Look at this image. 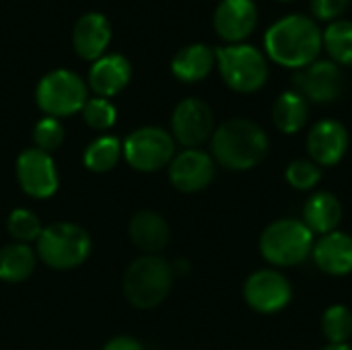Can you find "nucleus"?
Masks as SVG:
<instances>
[{"instance_id": "1", "label": "nucleus", "mask_w": 352, "mask_h": 350, "mask_svg": "<svg viewBox=\"0 0 352 350\" xmlns=\"http://www.w3.org/2000/svg\"><path fill=\"white\" fill-rule=\"evenodd\" d=\"M264 50L266 58L274 64L301 70L320 60L324 50L322 29L311 17L287 14L264 33Z\"/></svg>"}, {"instance_id": "2", "label": "nucleus", "mask_w": 352, "mask_h": 350, "mask_svg": "<svg viewBox=\"0 0 352 350\" xmlns=\"http://www.w3.org/2000/svg\"><path fill=\"white\" fill-rule=\"evenodd\" d=\"M270 149L266 130L248 120L231 118L214 128L210 138L212 159L231 171H248L260 165Z\"/></svg>"}, {"instance_id": "3", "label": "nucleus", "mask_w": 352, "mask_h": 350, "mask_svg": "<svg viewBox=\"0 0 352 350\" xmlns=\"http://www.w3.org/2000/svg\"><path fill=\"white\" fill-rule=\"evenodd\" d=\"M173 285V268L161 256H140L124 274V295L138 309L161 305Z\"/></svg>"}, {"instance_id": "4", "label": "nucleus", "mask_w": 352, "mask_h": 350, "mask_svg": "<svg viewBox=\"0 0 352 350\" xmlns=\"http://www.w3.org/2000/svg\"><path fill=\"white\" fill-rule=\"evenodd\" d=\"M35 243L39 260L54 270H72L82 266L93 248L89 233L74 223H54L43 227Z\"/></svg>"}, {"instance_id": "5", "label": "nucleus", "mask_w": 352, "mask_h": 350, "mask_svg": "<svg viewBox=\"0 0 352 350\" xmlns=\"http://www.w3.org/2000/svg\"><path fill=\"white\" fill-rule=\"evenodd\" d=\"M217 52V68L225 85L237 93H256L268 80V58L250 43L221 45Z\"/></svg>"}, {"instance_id": "6", "label": "nucleus", "mask_w": 352, "mask_h": 350, "mask_svg": "<svg viewBox=\"0 0 352 350\" xmlns=\"http://www.w3.org/2000/svg\"><path fill=\"white\" fill-rule=\"evenodd\" d=\"M314 233L303 221L280 219L268 225L260 237V252L272 266H297L311 256Z\"/></svg>"}, {"instance_id": "7", "label": "nucleus", "mask_w": 352, "mask_h": 350, "mask_svg": "<svg viewBox=\"0 0 352 350\" xmlns=\"http://www.w3.org/2000/svg\"><path fill=\"white\" fill-rule=\"evenodd\" d=\"M89 99V87L80 74L68 68H56L41 76L35 87V103L47 118H68L82 109Z\"/></svg>"}, {"instance_id": "8", "label": "nucleus", "mask_w": 352, "mask_h": 350, "mask_svg": "<svg viewBox=\"0 0 352 350\" xmlns=\"http://www.w3.org/2000/svg\"><path fill=\"white\" fill-rule=\"evenodd\" d=\"M122 149L128 165L140 173L161 171L163 167H169L175 157L173 136L159 126H142L134 130L122 142Z\"/></svg>"}, {"instance_id": "9", "label": "nucleus", "mask_w": 352, "mask_h": 350, "mask_svg": "<svg viewBox=\"0 0 352 350\" xmlns=\"http://www.w3.org/2000/svg\"><path fill=\"white\" fill-rule=\"evenodd\" d=\"M214 116L206 101L188 97L179 101L171 116V136L186 149H200L212 138Z\"/></svg>"}, {"instance_id": "10", "label": "nucleus", "mask_w": 352, "mask_h": 350, "mask_svg": "<svg viewBox=\"0 0 352 350\" xmlns=\"http://www.w3.org/2000/svg\"><path fill=\"white\" fill-rule=\"evenodd\" d=\"M16 179L21 190L37 200L52 198L58 192L60 177L50 153L39 149H27L16 159Z\"/></svg>"}, {"instance_id": "11", "label": "nucleus", "mask_w": 352, "mask_h": 350, "mask_svg": "<svg viewBox=\"0 0 352 350\" xmlns=\"http://www.w3.org/2000/svg\"><path fill=\"white\" fill-rule=\"evenodd\" d=\"M243 297L258 314H278L291 303L293 287L278 270L264 268L248 276L243 285Z\"/></svg>"}, {"instance_id": "12", "label": "nucleus", "mask_w": 352, "mask_h": 350, "mask_svg": "<svg viewBox=\"0 0 352 350\" xmlns=\"http://www.w3.org/2000/svg\"><path fill=\"white\" fill-rule=\"evenodd\" d=\"M297 93L314 103H332L344 93V74L332 60H316L314 64L297 70Z\"/></svg>"}, {"instance_id": "13", "label": "nucleus", "mask_w": 352, "mask_h": 350, "mask_svg": "<svg viewBox=\"0 0 352 350\" xmlns=\"http://www.w3.org/2000/svg\"><path fill=\"white\" fill-rule=\"evenodd\" d=\"M217 35L227 43H243L258 27L256 0H221L212 14Z\"/></svg>"}, {"instance_id": "14", "label": "nucleus", "mask_w": 352, "mask_h": 350, "mask_svg": "<svg viewBox=\"0 0 352 350\" xmlns=\"http://www.w3.org/2000/svg\"><path fill=\"white\" fill-rule=\"evenodd\" d=\"M214 177V159L200 149H186L169 163V182L184 194H194L210 186Z\"/></svg>"}, {"instance_id": "15", "label": "nucleus", "mask_w": 352, "mask_h": 350, "mask_svg": "<svg viewBox=\"0 0 352 350\" xmlns=\"http://www.w3.org/2000/svg\"><path fill=\"white\" fill-rule=\"evenodd\" d=\"M307 151L316 165H338L349 151V132L338 120H322L307 134Z\"/></svg>"}, {"instance_id": "16", "label": "nucleus", "mask_w": 352, "mask_h": 350, "mask_svg": "<svg viewBox=\"0 0 352 350\" xmlns=\"http://www.w3.org/2000/svg\"><path fill=\"white\" fill-rule=\"evenodd\" d=\"M111 35H113V29L105 14L97 10L85 12L82 17H78L72 29L74 52L82 60L95 62L101 56H105V50L111 43Z\"/></svg>"}, {"instance_id": "17", "label": "nucleus", "mask_w": 352, "mask_h": 350, "mask_svg": "<svg viewBox=\"0 0 352 350\" xmlns=\"http://www.w3.org/2000/svg\"><path fill=\"white\" fill-rule=\"evenodd\" d=\"M132 78V66L124 54H105L89 68V89L97 97L111 99L122 93Z\"/></svg>"}, {"instance_id": "18", "label": "nucleus", "mask_w": 352, "mask_h": 350, "mask_svg": "<svg viewBox=\"0 0 352 350\" xmlns=\"http://www.w3.org/2000/svg\"><path fill=\"white\" fill-rule=\"evenodd\" d=\"M316 266L330 276H346L352 272V237L332 231L322 235L311 250Z\"/></svg>"}, {"instance_id": "19", "label": "nucleus", "mask_w": 352, "mask_h": 350, "mask_svg": "<svg viewBox=\"0 0 352 350\" xmlns=\"http://www.w3.org/2000/svg\"><path fill=\"white\" fill-rule=\"evenodd\" d=\"M128 233L132 243L144 252V256H159L169 243V225L155 210H140L130 219Z\"/></svg>"}, {"instance_id": "20", "label": "nucleus", "mask_w": 352, "mask_h": 350, "mask_svg": "<svg viewBox=\"0 0 352 350\" xmlns=\"http://www.w3.org/2000/svg\"><path fill=\"white\" fill-rule=\"evenodd\" d=\"M217 66V52L206 43H190L175 52L171 72L182 83H200Z\"/></svg>"}, {"instance_id": "21", "label": "nucleus", "mask_w": 352, "mask_h": 350, "mask_svg": "<svg viewBox=\"0 0 352 350\" xmlns=\"http://www.w3.org/2000/svg\"><path fill=\"white\" fill-rule=\"evenodd\" d=\"M340 219H342V204L330 192H318L305 202L303 223L314 235L316 233L326 235V233L336 231Z\"/></svg>"}, {"instance_id": "22", "label": "nucleus", "mask_w": 352, "mask_h": 350, "mask_svg": "<svg viewBox=\"0 0 352 350\" xmlns=\"http://www.w3.org/2000/svg\"><path fill=\"white\" fill-rule=\"evenodd\" d=\"M309 105L307 99L297 91H285L272 105V122L283 134H297L307 124Z\"/></svg>"}, {"instance_id": "23", "label": "nucleus", "mask_w": 352, "mask_h": 350, "mask_svg": "<svg viewBox=\"0 0 352 350\" xmlns=\"http://www.w3.org/2000/svg\"><path fill=\"white\" fill-rule=\"evenodd\" d=\"M37 264V254L27 243H10L0 250V281L8 285L25 283Z\"/></svg>"}, {"instance_id": "24", "label": "nucleus", "mask_w": 352, "mask_h": 350, "mask_svg": "<svg viewBox=\"0 0 352 350\" xmlns=\"http://www.w3.org/2000/svg\"><path fill=\"white\" fill-rule=\"evenodd\" d=\"M124 157V149H122V140L109 134L97 136L82 155V163L89 171L93 173H107L111 171L120 159Z\"/></svg>"}, {"instance_id": "25", "label": "nucleus", "mask_w": 352, "mask_h": 350, "mask_svg": "<svg viewBox=\"0 0 352 350\" xmlns=\"http://www.w3.org/2000/svg\"><path fill=\"white\" fill-rule=\"evenodd\" d=\"M324 50L338 66H352V21L338 19L322 31Z\"/></svg>"}, {"instance_id": "26", "label": "nucleus", "mask_w": 352, "mask_h": 350, "mask_svg": "<svg viewBox=\"0 0 352 350\" xmlns=\"http://www.w3.org/2000/svg\"><path fill=\"white\" fill-rule=\"evenodd\" d=\"M322 332L330 344H346L352 336V311L344 305H332L324 311Z\"/></svg>"}, {"instance_id": "27", "label": "nucleus", "mask_w": 352, "mask_h": 350, "mask_svg": "<svg viewBox=\"0 0 352 350\" xmlns=\"http://www.w3.org/2000/svg\"><path fill=\"white\" fill-rule=\"evenodd\" d=\"M6 229L16 243H27V245L31 241H37L41 231H43L39 217L29 208H14L8 215Z\"/></svg>"}, {"instance_id": "28", "label": "nucleus", "mask_w": 352, "mask_h": 350, "mask_svg": "<svg viewBox=\"0 0 352 350\" xmlns=\"http://www.w3.org/2000/svg\"><path fill=\"white\" fill-rule=\"evenodd\" d=\"M80 113H82L85 124H87L89 128L97 130V132H107V130L116 124V120H118V109H116V105H113L109 99L97 97V95L87 99V103L82 105Z\"/></svg>"}, {"instance_id": "29", "label": "nucleus", "mask_w": 352, "mask_h": 350, "mask_svg": "<svg viewBox=\"0 0 352 350\" xmlns=\"http://www.w3.org/2000/svg\"><path fill=\"white\" fill-rule=\"evenodd\" d=\"M64 138H66V130L58 118L45 116L33 126V144H35V149H39L43 153H52V151L60 149Z\"/></svg>"}, {"instance_id": "30", "label": "nucleus", "mask_w": 352, "mask_h": 350, "mask_svg": "<svg viewBox=\"0 0 352 350\" xmlns=\"http://www.w3.org/2000/svg\"><path fill=\"white\" fill-rule=\"evenodd\" d=\"M285 177H287V182H289L291 188L301 190V192H307V190H314L320 184V179H322V167L316 165L314 161L297 159V161H293L287 167Z\"/></svg>"}, {"instance_id": "31", "label": "nucleus", "mask_w": 352, "mask_h": 350, "mask_svg": "<svg viewBox=\"0 0 352 350\" xmlns=\"http://www.w3.org/2000/svg\"><path fill=\"white\" fill-rule=\"evenodd\" d=\"M351 2L352 0H311L309 6H311L316 21L334 23L349 10Z\"/></svg>"}, {"instance_id": "32", "label": "nucleus", "mask_w": 352, "mask_h": 350, "mask_svg": "<svg viewBox=\"0 0 352 350\" xmlns=\"http://www.w3.org/2000/svg\"><path fill=\"white\" fill-rule=\"evenodd\" d=\"M103 350H144L142 349V344L138 342V340H134V338H130V336H118V338H111Z\"/></svg>"}, {"instance_id": "33", "label": "nucleus", "mask_w": 352, "mask_h": 350, "mask_svg": "<svg viewBox=\"0 0 352 350\" xmlns=\"http://www.w3.org/2000/svg\"><path fill=\"white\" fill-rule=\"evenodd\" d=\"M322 350H352V347H349V344H328Z\"/></svg>"}, {"instance_id": "34", "label": "nucleus", "mask_w": 352, "mask_h": 350, "mask_svg": "<svg viewBox=\"0 0 352 350\" xmlns=\"http://www.w3.org/2000/svg\"><path fill=\"white\" fill-rule=\"evenodd\" d=\"M278 2H293V0H278Z\"/></svg>"}]
</instances>
